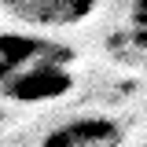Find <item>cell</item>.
Listing matches in <instances>:
<instances>
[{
    "instance_id": "6da1fadb",
    "label": "cell",
    "mask_w": 147,
    "mask_h": 147,
    "mask_svg": "<svg viewBox=\"0 0 147 147\" xmlns=\"http://www.w3.org/2000/svg\"><path fill=\"white\" fill-rule=\"evenodd\" d=\"M74 88V74L63 59H44L30 66H0V96L15 103H48Z\"/></svg>"
},
{
    "instance_id": "7a4b0ae2",
    "label": "cell",
    "mask_w": 147,
    "mask_h": 147,
    "mask_svg": "<svg viewBox=\"0 0 147 147\" xmlns=\"http://www.w3.org/2000/svg\"><path fill=\"white\" fill-rule=\"evenodd\" d=\"M125 132L118 121H110L103 114H85V118H70L63 125H55L40 147H121Z\"/></svg>"
},
{
    "instance_id": "3957f363",
    "label": "cell",
    "mask_w": 147,
    "mask_h": 147,
    "mask_svg": "<svg viewBox=\"0 0 147 147\" xmlns=\"http://www.w3.org/2000/svg\"><path fill=\"white\" fill-rule=\"evenodd\" d=\"M92 11H96V0H30L11 15L37 30H66V26L85 22Z\"/></svg>"
},
{
    "instance_id": "277c9868",
    "label": "cell",
    "mask_w": 147,
    "mask_h": 147,
    "mask_svg": "<svg viewBox=\"0 0 147 147\" xmlns=\"http://www.w3.org/2000/svg\"><path fill=\"white\" fill-rule=\"evenodd\" d=\"M44 59H63V55L55 44L30 37V33L0 37V66H30V63H44Z\"/></svg>"
},
{
    "instance_id": "5b68a950",
    "label": "cell",
    "mask_w": 147,
    "mask_h": 147,
    "mask_svg": "<svg viewBox=\"0 0 147 147\" xmlns=\"http://www.w3.org/2000/svg\"><path fill=\"white\" fill-rule=\"evenodd\" d=\"M132 30H144L147 33V0H132Z\"/></svg>"
},
{
    "instance_id": "8992f818",
    "label": "cell",
    "mask_w": 147,
    "mask_h": 147,
    "mask_svg": "<svg viewBox=\"0 0 147 147\" xmlns=\"http://www.w3.org/2000/svg\"><path fill=\"white\" fill-rule=\"evenodd\" d=\"M0 4H4L7 11H15V7H22V4H30V0H0Z\"/></svg>"
}]
</instances>
